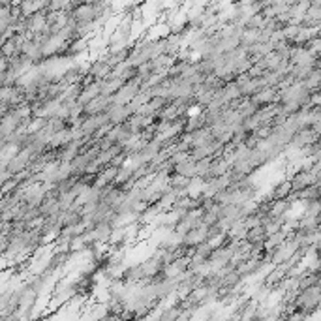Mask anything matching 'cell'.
I'll use <instances>...</instances> for the list:
<instances>
[{"instance_id":"6da1fadb","label":"cell","mask_w":321,"mask_h":321,"mask_svg":"<svg viewBox=\"0 0 321 321\" xmlns=\"http://www.w3.org/2000/svg\"><path fill=\"white\" fill-rule=\"evenodd\" d=\"M289 193H291V184H289V179H286L280 186L275 188V192H273V199H284V197H287Z\"/></svg>"}]
</instances>
